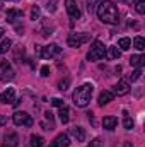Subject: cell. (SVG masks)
<instances>
[{"label":"cell","instance_id":"cell-1","mask_svg":"<svg viewBox=\"0 0 145 147\" xmlns=\"http://www.w3.org/2000/svg\"><path fill=\"white\" fill-rule=\"evenodd\" d=\"M96 14H97V17H99L104 24H118V22H119V12H118V7H116L113 2H109V0H103V2H99Z\"/></svg>","mask_w":145,"mask_h":147},{"label":"cell","instance_id":"cell-2","mask_svg":"<svg viewBox=\"0 0 145 147\" xmlns=\"http://www.w3.org/2000/svg\"><path fill=\"white\" fill-rule=\"evenodd\" d=\"M92 92H94V86H92V84H89V82L82 84L80 87H77V89L73 91V94H72L73 105H75L77 108H85V106L91 103Z\"/></svg>","mask_w":145,"mask_h":147},{"label":"cell","instance_id":"cell-3","mask_svg":"<svg viewBox=\"0 0 145 147\" xmlns=\"http://www.w3.org/2000/svg\"><path fill=\"white\" fill-rule=\"evenodd\" d=\"M104 55H106V46H104V43L99 41V39H96V41L91 45V50H89V53H87V60H89V62H97V60L104 58Z\"/></svg>","mask_w":145,"mask_h":147},{"label":"cell","instance_id":"cell-4","mask_svg":"<svg viewBox=\"0 0 145 147\" xmlns=\"http://www.w3.org/2000/svg\"><path fill=\"white\" fill-rule=\"evenodd\" d=\"M62 55H63V50L55 43L41 48V58H44V60H51V58H56V57H62Z\"/></svg>","mask_w":145,"mask_h":147},{"label":"cell","instance_id":"cell-5","mask_svg":"<svg viewBox=\"0 0 145 147\" xmlns=\"http://www.w3.org/2000/svg\"><path fill=\"white\" fill-rule=\"evenodd\" d=\"M89 41H91V36L85 34V33H72L67 38V45L72 46V48H79V46H82L84 43H89Z\"/></svg>","mask_w":145,"mask_h":147},{"label":"cell","instance_id":"cell-6","mask_svg":"<svg viewBox=\"0 0 145 147\" xmlns=\"http://www.w3.org/2000/svg\"><path fill=\"white\" fill-rule=\"evenodd\" d=\"M15 77V72L12 69V65L9 63V60H0V80L2 82H9Z\"/></svg>","mask_w":145,"mask_h":147},{"label":"cell","instance_id":"cell-7","mask_svg":"<svg viewBox=\"0 0 145 147\" xmlns=\"http://www.w3.org/2000/svg\"><path fill=\"white\" fill-rule=\"evenodd\" d=\"M12 120L17 127H33V118L26 111H15L12 115Z\"/></svg>","mask_w":145,"mask_h":147},{"label":"cell","instance_id":"cell-8","mask_svg":"<svg viewBox=\"0 0 145 147\" xmlns=\"http://www.w3.org/2000/svg\"><path fill=\"white\" fill-rule=\"evenodd\" d=\"M65 9H67V14L70 16V19H80V10H79L75 0H65Z\"/></svg>","mask_w":145,"mask_h":147},{"label":"cell","instance_id":"cell-9","mask_svg":"<svg viewBox=\"0 0 145 147\" xmlns=\"http://www.w3.org/2000/svg\"><path fill=\"white\" fill-rule=\"evenodd\" d=\"M128 92H130V84H128V80H119L118 84L113 86V94H116V96H125V94H128Z\"/></svg>","mask_w":145,"mask_h":147},{"label":"cell","instance_id":"cell-10","mask_svg":"<svg viewBox=\"0 0 145 147\" xmlns=\"http://www.w3.org/2000/svg\"><path fill=\"white\" fill-rule=\"evenodd\" d=\"M14 101H15V91L12 87L0 92V105H12Z\"/></svg>","mask_w":145,"mask_h":147},{"label":"cell","instance_id":"cell-11","mask_svg":"<svg viewBox=\"0 0 145 147\" xmlns=\"http://www.w3.org/2000/svg\"><path fill=\"white\" fill-rule=\"evenodd\" d=\"M2 147H19V137H17V134H14V132L7 134L3 137Z\"/></svg>","mask_w":145,"mask_h":147},{"label":"cell","instance_id":"cell-12","mask_svg":"<svg viewBox=\"0 0 145 147\" xmlns=\"http://www.w3.org/2000/svg\"><path fill=\"white\" fill-rule=\"evenodd\" d=\"M113 99H114V94H113V91H103V92L99 94V99H97V103H99V106H106V105H109Z\"/></svg>","mask_w":145,"mask_h":147},{"label":"cell","instance_id":"cell-13","mask_svg":"<svg viewBox=\"0 0 145 147\" xmlns=\"http://www.w3.org/2000/svg\"><path fill=\"white\" fill-rule=\"evenodd\" d=\"M68 146H70V139H68L67 134H60L53 140V147H68Z\"/></svg>","mask_w":145,"mask_h":147},{"label":"cell","instance_id":"cell-14","mask_svg":"<svg viewBox=\"0 0 145 147\" xmlns=\"http://www.w3.org/2000/svg\"><path fill=\"white\" fill-rule=\"evenodd\" d=\"M19 19H22V10H19V9H10V10L7 12V22L15 24Z\"/></svg>","mask_w":145,"mask_h":147},{"label":"cell","instance_id":"cell-15","mask_svg":"<svg viewBox=\"0 0 145 147\" xmlns=\"http://www.w3.org/2000/svg\"><path fill=\"white\" fill-rule=\"evenodd\" d=\"M130 65L135 69H142L145 65V57L144 55H132L130 57Z\"/></svg>","mask_w":145,"mask_h":147},{"label":"cell","instance_id":"cell-16","mask_svg":"<svg viewBox=\"0 0 145 147\" xmlns=\"http://www.w3.org/2000/svg\"><path fill=\"white\" fill-rule=\"evenodd\" d=\"M70 135H72L73 139H77V142H84L85 140V132H84L82 127H73V128H70Z\"/></svg>","mask_w":145,"mask_h":147},{"label":"cell","instance_id":"cell-17","mask_svg":"<svg viewBox=\"0 0 145 147\" xmlns=\"http://www.w3.org/2000/svg\"><path fill=\"white\" fill-rule=\"evenodd\" d=\"M104 57H108V60H118L121 57V50L118 46H109V48H106V55Z\"/></svg>","mask_w":145,"mask_h":147},{"label":"cell","instance_id":"cell-18","mask_svg":"<svg viewBox=\"0 0 145 147\" xmlns=\"http://www.w3.org/2000/svg\"><path fill=\"white\" fill-rule=\"evenodd\" d=\"M116 125H118V118L116 116H104L103 118V127L106 130H114Z\"/></svg>","mask_w":145,"mask_h":147},{"label":"cell","instance_id":"cell-19","mask_svg":"<svg viewBox=\"0 0 145 147\" xmlns=\"http://www.w3.org/2000/svg\"><path fill=\"white\" fill-rule=\"evenodd\" d=\"M58 115H60V121H62V123H68V120H70V110H68L65 105L60 108V113H58Z\"/></svg>","mask_w":145,"mask_h":147},{"label":"cell","instance_id":"cell-20","mask_svg":"<svg viewBox=\"0 0 145 147\" xmlns=\"http://www.w3.org/2000/svg\"><path fill=\"white\" fill-rule=\"evenodd\" d=\"M29 146L31 147H43L44 146V139L41 135H31L29 139Z\"/></svg>","mask_w":145,"mask_h":147},{"label":"cell","instance_id":"cell-21","mask_svg":"<svg viewBox=\"0 0 145 147\" xmlns=\"http://www.w3.org/2000/svg\"><path fill=\"white\" fill-rule=\"evenodd\" d=\"M118 46H119L121 51H126V50H130V46H132V39H130V38H119Z\"/></svg>","mask_w":145,"mask_h":147},{"label":"cell","instance_id":"cell-22","mask_svg":"<svg viewBox=\"0 0 145 147\" xmlns=\"http://www.w3.org/2000/svg\"><path fill=\"white\" fill-rule=\"evenodd\" d=\"M133 46H135L137 50L144 51L145 50V39L142 36H135V39H133Z\"/></svg>","mask_w":145,"mask_h":147},{"label":"cell","instance_id":"cell-23","mask_svg":"<svg viewBox=\"0 0 145 147\" xmlns=\"http://www.w3.org/2000/svg\"><path fill=\"white\" fill-rule=\"evenodd\" d=\"M10 46H12V41H10L9 38H5V39L0 43V55H2V53H5V51H9V48H10Z\"/></svg>","mask_w":145,"mask_h":147},{"label":"cell","instance_id":"cell-24","mask_svg":"<svg viewBox=\"0 0 145 147\" xmlns=\"http://www.w3.org/2000/svg\"><path fill=\"white\" fill-rule=\"evenodd\" d=\"M39 33H41V36L43 38L51 36V34H53V26H48V24H46V26H43V28L39 29Z\"/></svg>","mask_w":145,"mask_h":147},{"label":"cell","instance_id":"cell-25","mask_svg":"<svg viewBox=\"0 0 145 147\" xmlns=\"http://www.w3.org/2000/svg\"><path fill=\"white\" fill-rule=\"evenodd\" d=\"M68 86H70V77H65V79H62V80L58 82V89H60V91H67Z\"/></svg>","mask_w":145,"mask_h":147},{"label":"cell","instance_id":"cell-26","mask_svg":"<svg viewBox=\"0 0 145 147\" xmlns=\"http://www.w3.org/2000/svg\"><path fill=\"white\" fill-rule=\"evenodd\" d=\"M140 75H142V69H135L133 72L128 75V80H130V82H135L137 79H140Z\"/></svg>","mask_w":145,"mask_h":147},{"label":"cell","instance_id":"cell-27","mask_svg":"<svg viewBox=\"0 0 145 147\" xmlns=\"http://www.w3.org/2000/svg\"><path fill=\"white\" fill-rule=\"evenodd\" d=\"M31 19H33V21L41 19V10H39V7H38V5H34V7L31 9Z\"/></svg>","mask_w":145,"mask_h":147},{"label":"cell","instance_id":"cell-28","mask_svg":"<svg viewBox=\"0 0 145 147\" xmlns=\"http://www.w3.org/2000/svg\"><path fill=\"white\" fill-rule=\"evenodd\" d=\"M123 127H125L126 130H132V128L135 127V121H133L130 116H125V120H123Z\"/></svg>","mask_w":145,"mask_h":147},{"label":"cell","instance_id":"cell-29","mask_svg":"<svg viewBox=\"0 0 145 147\" xmlns=\"http://www.w3.org/2000/svg\"><path fill=\"white\" fill-rule=\"evenodd\" d=\"M56 2H58V0H46V10L53 14V12L56 10Z\"/></svg>","mask_w":145,"mask_h":147},{"label":"cell","instance_id":"cell-30","mask_svg":"<svg viewBox=\"0 0 145 147\" xmlns=\"http://www.w3.org/2000/svg\"><path fill=\"white\" fill-rule=\"evenodd\" d=\"M135 10H137L138 14H144V12H145V0H138V2H137Z\"/></svg>","mask_w":145,"mask_h":147},{"label":"cell","instance_id":"cell-31","mask_svg":"<svg viewBox=\"0 0 145 147\" xmlns=\"http://www.w3.org/2000/svg\"><path fill=\"white\" fill-rule=\"evenodd\" d=\"M50 103H51L53 106H56V108H62V106H63V101H62L60 98H53V99H51Z\"/></svg>","mask_w":145,"mask_h":147},{"label":"cell","instance_id":"cell-32","mask_svg":"<svg viewBox=\"0 0 145 147\" xmlns=\"http://www.w3.org/2000/svg\"><path fill=\"white\" fill-rule=\"evenodd\" d=\"M50 75V67L48 65H43L41 67V77H48Z\"/></svg>","mask_w":145,"mask_h":147},{"label":"cell","instance_id":"cell-33","mask_svg":"<svg viewBox=\"0 0 145 147\" xmlns=\"http://www.w3.org/2000/svg\"><path fill=\"white\" fill-rule=\"evenodd\" d=\"M87 147H101V139H94V140H91Z\"/></svg>","mask_w":145,"mask_h":147},{"label":"cell","instance_id":"cell-34","mask_svg":"<svg viewBox=\"0 0 145 147\" xmlns=\"http://www.w3.org/2000/svg\"><path fill=\"white\" fill-rule=\"evenodd\" d=\"M34 51H36L38 57H41V46H39V45H36V46H34Z\"/></svg>","mask_w":145,"mask_h":147},{"label":"cell","instance_id":"cell-35","mask_svg":"<svg viewBox=\"0 0 145 147\" xmlns=\"http://www.w3.org/2000/svg\"><path fill=\"white\" fill-rule=\"evenodd\" d=\"M5 123H7V118H5V116H2V115H0V125H5Z\"/></svg>","mask_w":145,"mask_h":147},{"label":"cell","instance_id":"cell-36","mask_svg":"<svg viewBox=\"0 0 145 147\" xmlns=\"http://www.w3.org/2000/svg\"><path fill=\"white\" fill-rule=\"evenodd\" d=\"M3 34H5V29H3V28H0V38L3 36Z\"/></svg>","mask_w":145,"mask_h":147},{"label":"cell","instance_id":"cell-37","mask_svg":"<svg viewBox=\"0 0 145 147\" xmlns=\"http://www.w3.org/2000/svg\"><path fill=\"white\" fill-rule=\"evenodd\" d=\"M94 2H97V0H89V5H91V3H94Z\"/></svg>","mask_w":145,"mask_h":147}]
</instances>
